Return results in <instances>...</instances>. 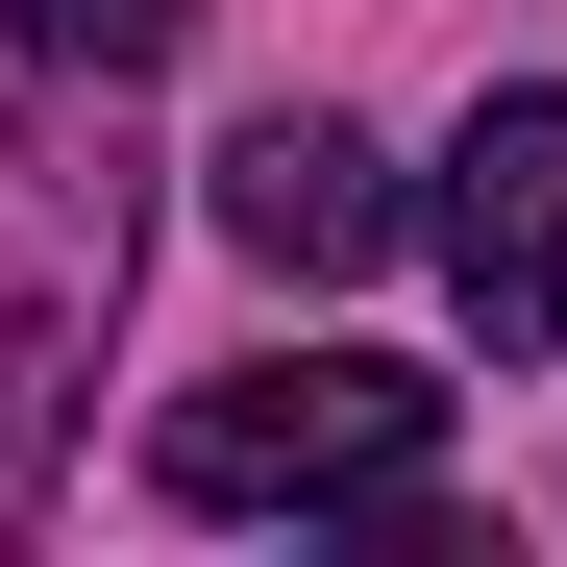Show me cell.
<instances>
[{
	"mask_svg": "<svg viewBox=\"0 0 567 567\" xmlns=\"http://www.w3.org/2000/svg\"><path fill=\"white\" fill-rule=\"evenodd\" d=\"M420 468H444V370L321 346V370H223V395H173L148 494H173V518H370V494H420Z\"/></svg>",
	"mask_w": 567,
	"mask_h": 567,
	"instance_id": "cell-2",
	"label": "cell"
},
{
	"mask_svg": "<svg viewBox=\"0 0 567 567\" xmlns=\"http://www.w3.org/2000/svg\"><path fill=\"white\" fill-rule=\"evenodd\" d=\"M444 297H468V346H567V100H468V148H444Z\"/></svg>",
	"mask_w": 567,
	"mask_h": 567,
	"instance_id": "cell-3",
	"label": "cell"
},
{
	"mask_svg": "<svg viewBox=\"0 0 567 567\" xmlns=\"http://www.w3.org/2000/svg\"><path fill=\"white\" fill-rule=\"evenodd\" d=\"M173 25H198V0H0V50H25V74H148Z\"/></svg>",
	"mask_w": 567,
	"mask_h": 567,
	"instance_id": "cell-5",
	"label": "cell"
},
{
	"mask_svg": "<svg viewBox=\"0 0 567 567\" xmlns=\"http://www.w3.org/2000/svg\"><path fill=\"white\" fill-rule=\"evenodd\" d=\"M124 271H148V148H124V74L0 100V518H50V444H74V395H100Z\"/></svg>",
	"mask_w": 567,
	"mask_h": 567,
	"instance_id": "cell-1",
	"label": "cell"
},
{
	"mask_svg": "<svg viewBox=\"0 0 567 567\" xmlns=\"http://www.w3.org/2000/svg\"><path fill=\"white\" fill-rule=\"evenodd\" d=\"M223 247H247V271H370V247H395V173H370V124L271 100V124L223 148Z\"/></svg>",
	"mask_w": 567,
	"mask_h": 567,
	"instance_id": "cell-4",
	"label": "cell"
}]
</instances>
